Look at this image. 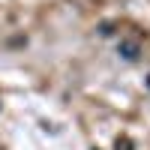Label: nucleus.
<instances>
[{
	"mask_svg": "<svg viewBox=\"0 0 150 150\" xmlns=\"http://www.w3.org/2000/svg\"><path fill=\"white\" fill-rule=\"evenodd\" d=\"M135 51H138V48H135L132 42H126V45H123V57H129V60H132V57H135Z\"/></svg>",
	"mask_w": 150,
	"mask_h": 150,
	"instance_id": "nucleus-1",
	"label": "nucleus"
},
{
	"mask_svg": "<svg viewBox=\"0 0 150 150\" xmlns=\"http://www.w3.org/2000/svg\"><path fill=\"white\" fill-rule=\"evenodd\" d=\"M0 150H3V147H0Z\"/></svg>",
	"mask_w": 150,
	"mask_h": 150,
	"instance_id": "nucleus-2",
	"label": "nucleus"
}]
</instances>
